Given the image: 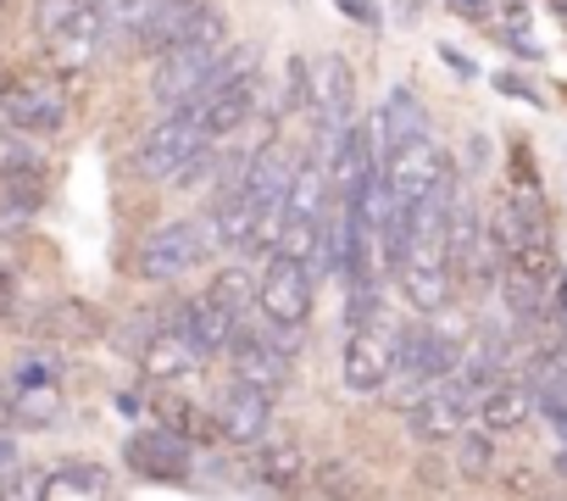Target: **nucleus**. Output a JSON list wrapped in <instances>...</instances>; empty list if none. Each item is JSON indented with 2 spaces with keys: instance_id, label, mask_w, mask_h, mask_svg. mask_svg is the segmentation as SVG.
<instances>
[{
  "instance_id": "9b49d317",
  "label": "nucleus",
  "mask_w": 567,
  "mask_h": 501,
  "mask_svg": "<svg viewBox=\"0 0 567 501\" xmlns=\"http://www.w3.org/2000/svg\"><path fill=\"white\" fill-rule=\"evenodd\" d=\"M45 201V156L29 134H0V217H29Z\"/></svg>"
},
{
  "instance_id": "bb28decb",
  "label": "nucleus",
  "mask_w": 567,
  "mask_h": 501,
  "mask_svg": "<svg viewBox=\"0 0 567 501\" xmlns=\"http://www.w3.org/2000/svg\"><path fill=\"white\" fill-rule=\"evenodd\" d=\"M451 7H456L462 18H473V23H489V12H495L489 0H451Z\"/></svg>"
},
{
  "instance_id": "423d86ee",
  "label": "nucleus",
  "mask_w": 567,
  "mask_h": 501,
  "mask_svg": "<svg viewBox=\"0 0 567 501\" xmlns=\"http://www.w3.org/2000/svg\"><path fill=\"white\" fill-rule=\"evenodd\" d=\"M206 250H212L206 223H200V217H173V223H162V228H151V234L140 239L134 274H140L145 285H178V279L206 257Z\"/></svg>"
},
{
  "instance_id": "4468645a",
  "label": "nucleus",
  "mask_w": 567,
  "mask_h": 501,
  "mask_svg": "<svg viewBox=\"0 0 567 501\" xmlns=\"http://www.w3.org/2000/svg\"><path fill=\"white\" fill-rule=\"evenodd\" d=\"M206 34H228L223 23V7L217 0H167V7L140 29V51H167V45H184V40H206Z\"/></svg>"
},
{
  "instance_id": "f03ea898",
  "label": "nucleus",
  "mask_w": 567,
  "mask_h": 501,
  "mask_svg": "<svg viewBox=\"0 0 567 501\" xmlns=\"http://www.w3.org/2000/svg\"><path fill=\"white\" fill-rule=\"evenodd\" d=\"M0 407H7V418L23 423V429H51V423L62 418V407H68L62 362H56L51 351H29V357L12 368V379L0 385Z\"/></svg>"
},
{
  "instance_id": "a211bd4d",
  "label": "nucleus",
  "mask_w": 567,
  "mask_h": 501,
  "mask_svg": "<svg viewBox=\"0 0 567 501\" xmlns=\"http://www.w3.org/2000/svg\"><path fill=\"white\" fill-rule=\"evenodd\" d=\"M489 239H495V250H501V263H506V250H517V245H550V217H545L539 195H512V201H501V212H495V223H489Z\"/></svg>"
},
{
  "instance_id": "412c9836",
  "label": "nucleus",
  "mask_w": 567,
  "mask_h": 501,
  "mask_svg": "<svg viewBox=\"0 0 567 501\" xmlns=\"http://www.w3.org/2000/svg\"><path fill=\"white\" fill-rule=\"evenodd\" d=\"M173 324L195 340V351H200V357L228 351V340H234V329H239V318H234V313H223L212 296H189V301H178V307H173Z\"/></svg>"
},
{
  "instance_id": "a878e982",
  "label": "nucleus",
  "mask_w": 567,
  "mask_h": 501,
  "mask_svg": "<svg viewBox=\"0 0 567 501\" xmlns=\"http://www.w3.org/2000/svg\"><path fill=\"white\" fill-rule=\"evenodd\" d=\"M23 462H18V446L7 440V434H0V495H7V484H12V473H18Z\"/></svg>"
},
{
  "instance_id": "dca6fc26",
  "label": "nucleus",
  "mask_w": 567,
  "mask_h": 501,
  "mask_svg": "<svg viewBox=\"0 0 567 501\" xmlns=\"http://www.w3.org/2000/svg\"><path fill=\"white\" fill-rule=\"evenodd\" d=\"M134 357H140V368H145V379H162V385H173V379H189L206 357L195 351V340L167 318V324H156L151 335H140V346H134Z\"/></svg>"
},
{
  "instance_id": "6ab92c4d",
  "label": "nucleus",
  "mask_w": 567,
  "mask_h": 501,
  "mask_svg": "<svg viewBox=\"0 0 567 501\" xmlns=\"http://www.w3.org/2000/svg\"><path fill=\"white\" fill-rule=\"evenodd\" d=\"M534 418V390H528V379H495L478 401H473V423L478 429H489V434H512V429H523Z\"/></svg>"
},
{
  "instance_id": "f8f14e48",
  "label": "nucleus",
  "mask_w": 567,
  "mask_h": 501,
  "mask_svg": "<svg viewBox=\"0 0 567 501\" xmlns=\"http://www.w3.org/2000/svg\"><path fill=\"white\" fill-rule=\"evenodd\" d=\"M228 362H234V379H245V385H256V390H267V396H278L284 385H290V374H296V351H284L272 329L261 335V329H250V324L234 329Z\"/></svg>"
},
{
  "instance_id": "393cba45",
  "label": "nucleus",
  "mask_w": 567,
  "mask_h": 501,
  "mask_svg": "<svg viewBox=\"0 0 567 501\" xmlns=\"http://www.w3.org/2000/svg\"><path fill=\"white\" fill-rule=\"evenodd\" d=\"M334 7H340L346 18H357L362 29H379V7H373V0H334Z\"/></svg>"
},
{
  "instance_id": "f257e3e1",
  "label": "nucleus",
  "mask_w": 567,
  "mask_h": 501,
  "mask_svg": "<svg viewBox=\"0 0 567 501\" xmlns=\"http://www.w3.org/2000/svg\"><path fill=\"white\" fill-rule=\"evenodd\" d=\"M217 140L184 112V106H167V117H156L140 145H134V173L151 178V184H189L200 173L217 167Z\"/></svg>"
},
{
  "instance_id": "c85d7f7f",
  "label": "nucleus",
  "mask_w": 567,
  "mask_h": 501,
  "mask_svg": "<svg viewBox=\"0 0 567 501\" xmlns=\"http://www.w3.org/2000/svg\"><path fill=\"white\" fill-rule=\"evenodd\" d=\"M550 307L567 318V268H556V274H550Z\"/></svg>"
},
{
  "instance_id": "c756f323",
  "label": "nucleus",
  "mask_w": 567,
  "mask_h": 501,
  "mask_svg": "<svg viewBox=\"0 0 567 501\" xmlns=\"http://www.w3.org/2000/svg\"><path fill=\"white\" fill-rule=\"evenodd\" d=\"M440 57H445V62H451V68H456V73H462V79H473V73H478V68H473V62H467V57H462V51H451V45H445V51H440Z\"/></svg>"
},
{
  "instance_id": "1a4fd4ad",
  "label": "nucleus",
  "mask_w": 567,
  "mask_h": 501,
  "mask_svg": "<svg viewBox=\"0 0 567 501\" xmlns=\"http://www.w3.org/2000/svg\"><path fill=\"white\" fill-rule=\"evenodd\" d=\"M390 362H395V329H384V318L373 324H346V351H340V385L351 396H379L390 385Z\"/></svg>"
},
{
  "instance_id": "20e7f679",
  "label": "nucleus",
  "mask_w": 567,
  "mask_h": 501,
  "mask_svg": "<svg viewBox=\"0 0 567 501\" xmlns=\"http://www.w3.org/2000/svg\"><path fill=\"white\" fill-rule=\"evenodd\" d=\"M312 301H318V274L312 263L290 257V250H267V268L256 279V307L267 324L278 329H307L312 324Z\"/></svg>"
},
{
  "instance_id": "2f4dec72",
  "label": "nucleus",
  "mask_w": 567,
  "mask_h": 501,
  "mask_svg": "<svg viewBox=\"0 0 567 501\" xmlns=\"http://www.w3.org/2000/svg\"><path fill=\"white\" fill-rule=\"evenodd\" d=\"M556 473H567V451H561V457H556Z\"/></svg>"
},
{
  "instance_id": "39448f33",
  "label": "nucleus",
  "mask_w": 567,
  "mask_h": 501,
  "mask_svg": "<svg viewBox=\"0 0 567 501\" xmlns=\"http://www.w3.org/2000/svg\"><path fill=\"white\" fill-rule=\"evenodd\" d=\"M228 34H206V40H184V45H167L151 57V101L156 106H184L195 101L212 73H217V57H223Z\"/></svg>"
},
{
  "instance_id": "0eeeda50",
  "label": "nucleus",
  "mask_w": 567,
  "mask_h": 501,
  "mask_svg": "<svg viewBox=\"0 0 567 501\" xmlns=\"http://www.w3.org/2000/svg\"><path fill=\"white\" fill-rule=\"evenodd\" d=\"M261 95H267V84H261V68H239V73H223V79H212L195 101H184V112L212 134V140H228V134H239L250 117H256V106H261Z\"/></svg>"
},
{
  "instance_id": "5701e85b",
  "label": "nucleus",
  "mask_w": 567,
  "mask_h": 501,
  "mask_svg": "<svg viewBox=\"0 0 567 501\" xmlns=\"http://www.w3.org/2000/svg\"><path fill=\"white\" fill-rule=\"evenodd\" d=\"M206 296H212L223 313H234V318L245 324V313L256 307V279H250L245 268H217L212 285H206Z\"/></svg>"
},
{
  "instance_id": "2eb2a0df",
  "label": "nucleus",
  "mask_w": 567,
  "mask_h": 501,
  "mask_svg": "<svg viewBox=\"0 0 567 501\" xmlns=\"http://www.w3.org/2000/svg\"><path fill=\"white\" fill-rule=\"evenodd\" d=\"M212 423H217V434H223L228 446H256V440L272 429V396L256 390V385H245V379H234V385L217 396Z\"/></svg>"
},
{
  "instance_id": "7ed1b4c3",
  "label": "nucleus",
  "mask_w": 567,
  "mask_h": 501,
  "mask_svg": "<svg viewBox=\"0 0 567 501\" xmlns=\"http://www.w3.org/2000/svg\"><path fill=\"white\" fill-rule=\"evenodd\" d=\"M68 117H73V95H68L62 73H23L0 90V123L29 134V140L62 134Z\"/></svg>"
},
{
  "instance_id": "f3484780",
  "label": "nucleus",
  "mask_w": 567,
  "mask_h": 501,
  "mask_svg": "<svg viewBox=\"0 0 567 501\" xmlns=\"http://www.w3.org/2000/svg\"><path fill=\"white\" fill-rule=\"evenodd\" d=\"M250 457H245V479L256 484V490H296L301 479H307V457H301V446H290V440H272V434H261L256 446H245Z\"/></svg>"
},
{
  "instance_id": "9d476101",
  "label": "nucleus",
  "mask_w": 567,
  "mask_h": 501,
  "mask_svg": "<svg viewBox=\"0 0 567 501\" xmlns=\"http://www.w3.org/2000/svg\"><path fill=\"white\" fill-rule=\"evenodd\" d=\"M123 462L128 473L151 479V484H189L195 479V440L178 429H134L123 440Z\"/></svg>"
},
{
  "instance_id": "aec40b11",
  "label": "nucleus",
  "mask_w": 567,
  "mask_h": 501,
  "mask_svg": "<svg viewBox=\"0 0 567 501\" xmlns=\"http://www.w3.org/2000/svg\"><path fill=\"white\" fill-rule=\"evenodd\" d=\"M373 129V156L384 162V151H395L401 140H417V134H429V112H423V101H417V90H390L384 95V106H379V117L368 123Z\"/></svg>"
},
{
  "instance_id": "cd10ccee",
  "label": "nucleus",
  "mask_w": 567,
  "mask_h": 501,
  "mask_svg": "<svg viewBox=\"0 0 567 501\" xmlns=\"http://www.w3.org/2000/svg\"><path fill=\"white\" fill-rule=\"evenodd\" d=\"M495 90H501V95H517V101H539V95H534L523 79H512V73H501V79H495Z\"/></svg>"
},
{
  "instance_id": "4be33fe9",
  "label": "nucleus",
  "mask_w": 567,
  "mask_h": 501,
  "mask_svg": "<svg viewBox=\"0 0 567 501\" xmlns=\"http://www.w3.org/2000/svg\"><path fill=\"white\" fill-rule=\"evenodd\" d=\"M40 495H45V501H101V495H112V468H101V462H90V457L56 462V468L40 479Z\"/></svg>"
},
{
  "instance_id": "ddd939ff",
  "label": "nucleus",
  "mask_w": 567,
  "mask_h": 501,
  "mask_svg": "<svg viewBox=\"0 0 567 501\" xmlns=\"http://www.w3.org/2000/svg\"><path fill=\"white\" fill-rule=\"evenodd\" d=\"M462 423H473V396H467L456 379H440V385H429V390H417V396L406 401V429H412V440H423V446L456 440Z\"/></svg>"
},
{
  "instance_id": "6e6552de",
  "label": "nucleus",
  "mask_w": 567,
  "mask_h": 501,
  "mask_svg": "<svg viewBox=\"0 0 567 501\" xmlns=\"http://www.w3.org/2000/svg\"><path fill=\"white\" fill-rule=\"evenodd\" d=\"M379 178H384L390 206H417L429 190H440L451 178V156L434 145V134H417V140H401L395 151H384Z\"/></svg>"
},
{
  "instance_id": "7c9ffc66",
  "label": "nucleus",
  "mask_w": 567,
  "mask_h": 501,
  "mask_svg": "<svg viewBox=\"0 0 567 501\" xmlns=\"http://www.w3.org/2000/svg\"><path fill=\"white\" fill-rule=\"evenodd\" d=\"M550 423H556V434H561V440H567V412H561V418H550Z\"/></svg>"
},
{
  "instance_id": "b1692460",
  "label": "nucleus",
  "mask_w": 567,
  "mask_h": 501,
  "mask_svg": "<svg viewBox=\"0 0 567 501\" xmlns=\"http://www.w3.org/2000/svg\"><path fill=\"white\" fill-rule=\"evenodd\" d=\"M456 468H462L467 479H484V473L495 468V434L462 423V434H456Z\"/></svg>"
}]
</instances>
